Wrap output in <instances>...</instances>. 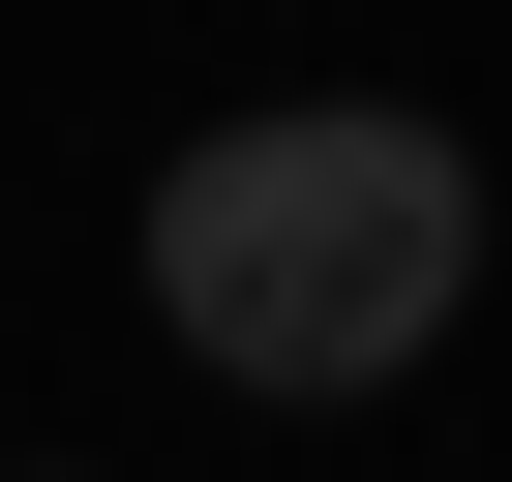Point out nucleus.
Listing matches in <instances>:
<instances>
[{
    "instance_id": "obj_1",
    "label": "nucleus",
    "mask_w": 512,
    "mask_h": 482,
    "mask_svg": "<svg viewBox=\"0 0 512 482\" xmlns=\"http://www.w3.org/2000/svg\"><path fill=\"white\" fill-rule=\"evenodd\" d=\"M151 302H181L211 392L332 422V392H392V362L482 302V151L392 121V91H272V121H211V151L151 181Z\"/></svg>"
}]
</instances>
